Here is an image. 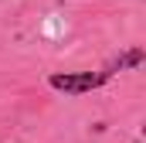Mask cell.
<instances>
[{"label":"cell","instance_id":"6da1fadb","mask_svg":"<svg viewBox=\"0 0 146 143\" xmlns=\"http://www.w3.org/2000/svg\"><path fill=\"white\" fill-rule=\"evenodd\" d=\"M109 75L112 72H54L48 78V85L65 92V96H82V92H92V89L106 85Z\"/></svg>","mask_w":146,"mask_h":143},{"label":"cell","instance_id":"7a4b0ae2","mask_svg":"<svg viewBox=\"0 0 146 143\" xmlns=\"http://www.w3.org/2000/svg\"><path fill=\"white\" fill-rule=\"evenodd\" d=\"M139 61H143V48H133V51H126L115 65H119V68H126V65H139ZM115 65H112V68H115Z\"/></svg>","mask_w":146,"mask_h":143}]
</instances>
